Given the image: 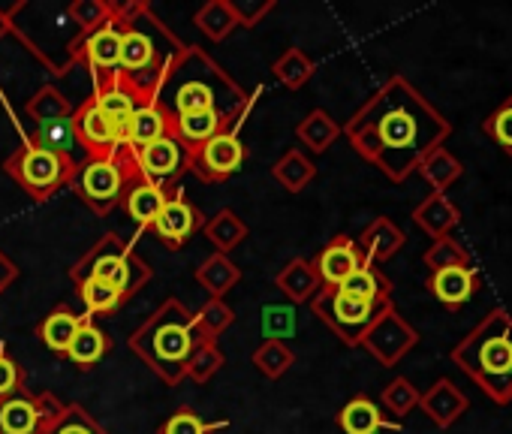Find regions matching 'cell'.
Returning a JSON list of instances; mask_svg holds the SVG:
<instances>
[{
	"label": "cell",
	"mask_w": 512,
	"mask_h": 434,
	"mask_svg": "<svg viewBox=\"0 0 512 434\" xmlns=\"http://www.w3.org/2000/svg\"><path fill=\"white\" fill-rule=\"evenodd\" d=\"M341 133L359 157L389 181L404 184L431 151L443 148L452 124L410 79L395 73L356 109Z\"/></svg>",
	"instance_id": "1"
},
{
	"label": "cell",
	"mask_w": 512,
	"mask_h": 434,
	"mask_svg": "<svg viewBox=\"0 0 512 434\" xmlns=\"http://www.w3.org/2000/svg\"><path fill=\"white\" fill-rule=\"evenodd\" d=\"M40 434H109L82 404H64Z\"/></svg>",
	"instance_id": "39"
},
{
	"label": "cell",
	"mask_w": 512,
	"mask_h": 434,
	"mask_svg": "<svg viewBox=\"0 0 512 434\" xmlns=\"http://www.w3.org/2000/svg\"><path fill=\"white\" fill-rule=\"evenodd\" d=\"M422 263H425L428 272H440V269H449V266H470V254H467V248L461 242L446 236V239H437L422 254Z\"/></svg>",
	"instance_id": "44"
},
{
	"label": "cell",
	"mask_w": 512,
	"mask_h": 434,
	"mask_svg": "<svg viewBox=\"0 0 512 434\" xmlns=\"http://www.w3.org/2000/svg\"><path fill=\"white\" fill-rule=\"evenodd\" d=\"M419 389L407 380V377H395L386 389H383V395H380V401H383V407L395 416V419H404L407 413H413L416 407H419Z\"/></svg>",
	"instance_id": "45"
},
{
	"label": "cell",
	"mask_w": 512,
	"mask_h": 434,
	"mask_svg": "<svg viewBox=\"0 0 512 434\" xmlns=\"http://www.w3.org/2000/svg\"><path fill=\"white\" fill-rule=\"evenodd\" d=\"M169 193L172 190H163V187L145 181L142 175H133L127 190H124V196H121V208L127 211V217L139 230H151Z\"/></svg>",
	"instance_id": "20"
},
{
	"label": "cell",
	"mask_w": 512,
	"mask_h": 434,
	"mask_svg": "<svg viewBox=\"0 0 512 434\" xmlns=\"http://www.w3.org/2000/svg\"><path fill=\"white\" fill-rule=\"evenodd\" d=\"M296 332V311L290 305H266L263 308V335L266 341H284Z\"/></svg>",
	"instance_id": "48"
},
{
	"label": "cell",
	"mask_w": 512,
	"mask_h": 434,
	"mask_svg": "<svg viewBox=\"0 0 512 434\" xmlns=\"http://www.w3.org/2000/svg\"><path fill=\"white\" fill-rule=\"evenodd\" d=\"M247 160V145L238 139V127L211 136L208 142L187 148V172L205 184H220L232 178Z\"/></svg>",
	"instance_id": "10"
},
{
	"label": "cell",
	"mask_w": 512,
	"mask_h": 434,
	"mask_svg": "<svg viewBox=\"0 0 512 434\" xmlns=\"http://www.w3.org/2000/svg\"><path fill=\"white\" fill-rule=\"evenodd\" d=\"M389 305V302H386ZM386 305H371V302H359L353 296H344L338 287H320V293L311 299L314 314L347 344V347H359L365 332L374 326V320L380 317V311Z\"/></svg>",
	"instance_id": "9"
},
{
	"label": "cell",
	"mask_w": 512,
	"mask_h": 434,
	"mask_svg": "<svg viewBox=\"0 0 512 434\" xmlns=\"http://www.w3.org/2000/svg\"><path fill=\"white\" fill-rule=\"evenodd\" d=\"M232 10H235V19H238V28H256L263 22V16H269L275 10L272 0H232Z\"/></svg>",
	"instance_id": "50"
},
{
	"label": "cell",
	"mask_w": 512,
	"mask_h": 434,
	"mask_svg": "<svg viewBox=\"0 0 512 434\" xmlns=\"http://www.w3.org/2000/svg\"><path fill=\"white\" fill-rule=\"evenodd\" d=\"M79 326H82V314H76L70 305H55V308L43 317V323L37 326V335H40V341H43L46 350L64 356L67 347L73 344Z\"/></svg>",
	"instance_id": "28"
},
{
	"label": "cell",
	"mask_w": 512,
	"mask_h": 434,
	"mask_svg": "<svg viewBox=\"0 0 512 434\" xmlns=\"http://www.w3.org/2000/svg\"><path fill=\"white\" fill-rule=\"evenodd\" d=\"M16 278H19V266L4 251H0V296H4V290H10V284Z\"/></svg>",
	"instance_id": "52"
},
{
	"label": "cell",
	"mask_w": 512,
	"mask_h": 434,
	"mask_svg": "<svg viewBox=\"0 0 512 434\" xmlns=\"http://www.w3.org/2000/svg\"><path fill=\"white\" fill-rule=\"evenodd\" d=\"M193 22H196V28H199L208 40H214V43L226 40V37L238 28L235 10H232V0H208V4H202V7L196 10Z\"/></svg>",
	"instance_id": "34"
},
{
	"label": "cell",
	"mask_w": 512,
	"mask_h": 434,
	"mask_svg": "<svg viewBox=\"0 0 512 434\" xmlns=\"http://www.w3.org/2000/svg\"><path fill=\"white\" fill-rule=\"evenodd\" d=\"M202 233L208 236V242L214 245L217 254H232L247 239V224L232 208H220L214 217H208L202 224Z\"/></svg>",
	"instance_id": "30"
},
{
	"label": "cell",
	"mask_w": 512,
	"mask_h": 434,
	"mask_svg": "<svg viewBox=\"0 0 512 434\" xmlns=\"http://www.w3.org/2000/svg\"><path fill=\"white\" fill-rule=\"evenodd\" d=\"M419 407L425 410V416L437 425V428H449L455 425L464 413H467V395L449 380V377H440L434 386H428L422 395H419Z\"/></svg>",
	"instance_id": "19"
},
{
	"label": "cell",
	"mask_w": 512,
	"mask_h": 434,
	"mask_svg": "<svg viewBox=\"0 0 512 434\" xmlns=\"http://www.w3.org/2000/svg\"><path fill=\"white\" fill-rule=\"evenodd\" d=\"M73 130L82 148V157H115L121 151L115 124L100 112V106L85 97L73 112Z\"/></svg>",
	"instance_id": "16"
},
{
	"label": "cell",
	"mask_w": 512,
	"mask_h": 434,
	"mask_svg": "<svg viewBox=\"0 0 512 434\" xmlns=\"http://www.w3.org/2000/svg\"><path fill=\"white\" fill-rule=\"evenodd\" d=\"M64 401L52 392L19 389L0 398V434H40L49 419L58 416Z\"/></svg>",
	"instance_id": "11"
},
{
	"label": "cell",
	"mask_w": 512,
	"mask_h": 434,
	"mask_svg": "<svg viewBox=\"0 0 512 434\" xmlns=\"http://www.w3.org/2000/svg\"><path fill=\"white\" fill-rule=\"evenodd\" d=\"M154 100L169 118L208 109L232 115L244 109L250 94H244V88L211 55L196 46H187L163 73Z\"/></svg>",
	"instance_id": "3"
},
{
	"label": "cell",
	"mask_w": 512,
	"mask_h": 434,
	"mask_svg": "<svg viewBox=\"0 0 512 434\" xmlns=\"http://www.w3.org/2000/svg\"><path fill=\"white\" fill-rule=\"evenodd\" d=\"M19 389H25V368L10 353V347L0 341V398H7Z\"/></svg>",
	"instance_id": "49"
},
{
	"label": "cell",
	"mask_w": 512,
	"mask_h": 434,
	"mask_svg": "<svg viewBox=\"0 0 512 434\" xmlns=\"http://www.w3.org/2000/svg\"><path fill=\"white\" fill-rule=\"evenodd\" d=\"M25 112L34 124H43V121H61V118H73L76 106L73 100L55 88V85H43L28 103H25Z\"/></svg>",
	"instance_id": "36"
},
{
	"label": "cell",
	"mask_w": 512,
	"mask_h": 434,
	"mask_svg": "<svg viewBox=\"0 0 512 434\" xmlns=\"http://www.w3.org/2000/svg\"><path fill=\"white\" fill-rule=\"evenodd\" d=\"M28 142L37 145V148L55 151V154H67V157H73V160H76V154L82 151V148H79V139H76V130H73V118L37 124ZM82 160H85V157H82Z\"/></svg>",
	"instance_id": "33"
},
{
	"label": "cell",
	"mask_w": 512,
	"mask_h": 434,
	"mask_svg": "<svg viewBox=\"0 0 512 434\" xmlns=\"http://www.w3.org/2000/svg\"><path fill=\"white\" fill-rule=\"evenodd\" d=\"M115 22L121 31V64L118 76L142 97L154 100L163 73L169 64L187 49L184 40H178L148 4H136V0H124L115 4Z\"/></svg>",
	"instance_id": "2"
},
{
	"label": "cell",
	"mask_w": 512,
	"mask_h": 434,
	"mask_svg": "<svg viewBox=\"0 0 512 434\" xmlns=\"http://www.w3.org/2000/svg\"><path fill=\"white\" fill-rule=\"evenodd\" d=\"M413 224L437 242L452 236V230L461 224V208L446 193H428L413 208Z\"/></svg>",
	"instance_id": "21"
},
{
	"label": "cell",
	"mask_w": 512,
	"mask_h": 434,
	"mask_svg": "<svg viewBox=\"0 0 512 434\" xmlns=\"http://www.w3.org/2000/svg\"><path fill=\"white\" fill-rule=\"evenodd\" d=\"M338 290L344 296H353V299L371 302V305L392 302V281L380 272V266H371V263H365L362 269H356Z\"/></svg>",
	"instance_id": "29"
},
{
	"label": "cell",
	"mask_w": 512,
	"mask_h": 434,
	"mask_svg": "<svg viewBox=\"0 0 512 434\" xmlns=\"http://www.w3.org/2000/svg\"><path fill=\"white\" fill-rule=\"evenodd\" d=\"M296 136H299V142H302L308 151L323 154V151H329V145L341 136V124H338L326 109H314V112L296 127Z\"/></svg>",
	"instance_id": "37"
},
{
	"label": "cell",
	"mask_w": 512,
	"mask_h": 434,
	"mask_svg": "<svg viewBox=\"0 0 512 434\" xmlns=\"http://www.w3.org/2000/svg\"><path fill=\"white\" fill-rule=\"evenodd\" d=\"M428 184H431V190L434 193H446L461 175H464V163L443 145V148H437V151H431L422 163H419V169H416Z\"/></svg>",
	"instance_id": "32"
},
{
	"label": "cell",
	"mask_w": 512,
	"mask_h": 434,
	"mask_svg": "<svg viewBox=\"0 0 512 434\" xmlns=\"http://www.w3.org/2000/svg\"><path fill=\"white\" fill-rule=\"evenodd\" d=\"M133 160H136L139 175L163 190H175L178 178L187 172V148L172 133L133 151Z\"/></svg>",
	"instance_id": "13"
},
{
	"label": "cell",
	"mask_w": 512,
	"mask_h": 434,
	"mask_svg": "<svg viewBox=\"0 0 512 434\" xmlns=\"http://www.w3.org/2000/svg\"><path fill=\"white\" fill-rule=\"evenodd\" d=\"M112 7H115L112 0H73V4H67V16L76 25V31L88 37L91 31H97L103 22L112 19Z\"/></svg>",
	"instance_id": "42"
},
{
	"label": "cell",
	"mask_w": 512,
	"mask_h": 434,
	"mask_svg": "<svg viewBox=\"0 0 512 434\" xmlns=\"http://www.w3.org/2000/svg\"><path fill=\"white\" fill-rule=\"evenodd\" d=\"M220 428H226V419L217 422H205L199 413H193L190 407H181L178 413H172L163 425L160 434H217Z\"/></svg>",
	"instance_id": "46"
},
{
	"label": "cell",
	"mask_w": 512,
	"mask_h": 434,
	"mask_svg": "<svg viewBox=\"0 0 512 434\" xmlns=\"http://www.w3.org/2000/svg\"><path fill=\"white\" fill-rule=\"evenodd\" d=\"M109 350H112V338H109V332L106 329H100L97 323H94V317L91 314H82V326H79V332H76V338H73V344L67 347V359H70V365L73 368H79V371H91L94 365H100L106 356H109Z\"/></svg>",
	"instance_id": "23"
},
{
	"label": "cell",
	"mask_w": 512,
	"mask_h": 434,
	"mask_svg": "<svg viewBox=\"0 0 512 434\" xmlns=\"http://www.w3.org/2000/svg\"><path fill=\"white\" fill-rule=\"evenodd\" d=\"M139 175L133 151L121 148L115 157H85L76 166V175L70 181V190L100 217L115 211L121 205V196L130 184V178Z\"/></svg>",
	"instance_id": "7"
},
{
	"label": "cell",
	"mask_w": 512,
	"mask_h": 434,
	"mask_svg": "<svg viewBox=\"0 0 512 434\" xmlns=\"http://www.w3.org/2000/svg\"><path fill=\"white\" fill-rule=\"evenodd\" d=\"M76 64L91 73L94 85L118 73V64H121V31H118V22H115V7H112V19L109 22H103L97 31H91L88 37L79 40Z\"/></svg>",
	"instance_id": "14"
},
{
	"label": "cell",
	"mask_w": 512,
	"mask_h": 434,
	"mask_svg": "<svg viewBox=\"0 0 512 434\" xmlns=\"http://www.w3.org/2000/svg\"><path fill=\"white\" fill-rule=\"evenodd\" d=\"M85 278H97V281L115 287L121 293V299L130 302L139 290H145V284H151L154 272L142 257H136L130 242H124L118 233H103L70 269L73 284H79Z\"/></svg>",
	"instance_id": "6"
},
{
	"label": "cell",
	"mask_w": 512,
	"mask_h": 434,
	"mask_svg": "<svg viewBox=\"0 0 512 434\" xmlns=\"http://www.w3.org/2000/svg\"><path fill=\"white\" fill-rule=\"evenodd\" d=\"M235 323V311L223 302V299H208L196 314H193V326H196V338L199 341H214Z\"/></svg>",
	"instance_id": "38"
},
{
	"label": "cell",
	"mask_w": 512,
	"mask_h": 434,
	"mask_svg": "<svg viewBox=\"0 0 512 434\" xmlns=\"http://www.w3.org/2000/svg\"><path fill=\"white\" fill-rule=\"evenodd\" d=\"M193 278H196V284L208 293V299H223L238 281H241V269L232 263V257L229 254H208L199 266H196V272H193Z\"/></svg>",
	"instance_id": "27"
},
{
	"label": "cell",
	"mask_w": 512,
	"mask_h": 434,
	"mask_svg": "<svg viewBox=\"0 0 512 434\" xmlns=\"http://www.w3.org/2000/svg\"><path fill=\"white\" fill-rule=\"evenodd\" d=\"M296 362V353L287 347V341H263L260 347L253 350V365L263 377L269 380H278L284 377Z\"/></svg>",
	"instance_id": "41"
},
{
	"label": "cell",
	"mask_w": 512,
	"mask_h": 434,
	"mask_svg": "<svg viewBox=\"0 0 512 434\" xmlns=\"http://www.w3.org/2000/svg\"><path fill=\"white\" fill-rule=\"evenodd\" d=\"M338 428L344 434H380V431H401L398 422H389L386 413L368 398V395H356L350 398L341 410H338Z\"/></svg>",
	"instance_id": "24"
},
{
	"label": "cell",
	"mask_w": 512,
	"mask_h": 434,
	"mask_svg": "<svg viewBox=\"0 0 512 434\" xmlns=\"http://www.w3.org/2000/svg\"><path fill=\"white\" fill-rule=\"evenodd\" d=\"M428 290L443 308L458 311L476 296L479 275H476L473 266H449V269H440V272L428 275Z\"/></svg>",
	"instance_id": "18"
},
{
	"label": "cell",
	"mask_w": 512,
	"mask_h": 434,
	"mask_svg": "<svg viewBox=\"0 0 512 434\" xmlns=\"http://www.w3.org/2000/svg\"><path fill=\"white\" fill-rule=\"evenodd\" d=\"M79 160L67 157V154H55L46 148H37L31 142L19 145L7 160H4V172L34 199V202H46L55 193H61L64 187H70L73 175H76Z\"/></svg>",
	"instance_id": "8"
},
{
	"label": "cell",
	"mask_w": 512,
	"mask_h": 434,
	"mask_svg": "<svg viewBox=\"0 0 512 434\" xmlns=\"http://www.w3.org/2000/svg\"><path fill=\"white\" fill-rule=\"evenodd\" d=\"M272 73H275V79H278L284 88L299 91V88H305V85L311 82V76L317 73V64H314L299 46H290V49H284V52L275 58Z\"/></svg>",
	"instance_id": "35"
},
{
	"label": "cell",
	"mask_w": 512,
	"mask_h": 434,
	"mask_svg": "<svg viewBox=\"0 0 512 434\" xmlns=\"http://www.w3.org/2000/svg\"><path fill=\"white\" fill-rule=\"evenodd\" d=\"M223 362H226V356L214 341H199L193 347L190 359H187V374L184 377H190L196 383H208L223 368Z\"/></svg>",
	"instance_id": "43"
},
{
	"label": "cell",
	"mask_w": 512,
	"mask_h": 434,
	"mask_svg": "<svg viewBox=\"0 0 512 434\" xmlns=\"http://www.w3.org/2000/svg\"><path fill=\"white\" fill-rule=\"evenodd\" d=\"M22 7H25V0H19L13 7H0V40L16 34V16L22 13Z\"/></svg>",
	"instance_id": "51"
},
{
	"label": "cell",
	"mask_w": 512,
	"mask_h": 434,
	"mask_svg": "<svg viewBox=\"0 0 512 434\" xmlns=\"http://www.w3.org/2000/svg\"><path fill=\"white\" fill-rule=\"evenodd\" d=\"M416 344H419V332L389 302L380 311V317L374 320V326L365 332V338H362L359 347H365L383 368H395Z\"/></svg>",
	"instance_id": "12"
},
{
	"label": "cell",
	"mask_w": 512,
	"mask_h": 434,
	"mask_svg": "<svg viewBox=\"0 0 512 434\" xmlns=\"http://www.w3.org/2000/svg\"><path fill=\"white\" fill-rule=\"evenodd\" d=\"M311 263H314L317 278H320L323 287H341L356 269L365 266V257H362L356 239H350V236H335Z\"/></svg>",
	"instance_id": "17"
},
{
	"label": "cell",
	"mask_w": 512,
	"mask_h": 434,
	"mask_svg": "<svg viewBox=\"0 0 512 434\" xmlns=\"http://www.w3.org/2000/svg\"><path fill=\"white\" fill-rule=\"evenodd\" d=\"M404 242H407L404 230L395 221H389V217H374V221L362 230V236L356 239L365 263H371V266L392 260L404 248Z\"/></svg>",
	"instance_id": "22"
},
{
	"label": "cell",
	"mask_w": 512,
	"mask_h": 434,
	"mask_svg": "<svg viewBox=\"0 0 512 434\" xmlns=\"http://www.w3.org/2000/svg\"><path fill=\"white\" fill-rule=\"evenodd\" d=\"M482 133H485L497 148H503V151L512 157V97H506V100L482 121Z\"/></svg>",
	"instance_id": "47"
},
{
	"label": "cell",
	"mask_w": 512,
	"mask_h": 434,
	"mask_svg": "<svg viewBox=\"0 0 512 434\" xmlns=\"http://www.w3.org/2000/svg\"><path fill=\"white\" fill-rule=\"evenodd\" d=\"M199 344L193 311L181 299H166L133 335L130 350L166 383L178 386L187 374V359Z\"/></svg>",
	"instance_id": "5"
},
{
	"label": "cell",
	"mask_w": 512,
	"mask_h": 434,
	"mask_svg": "<svg viewBox=\"0 0 512 434\" xmlns=\"http://www.w3.org/2000/svg\"><path fill=\"white\" fill-rule=\"evenodd\" d=\"M202 211L187 199V193L181 190V187H175L169 196H166V202H163V208H160V214H157V221H154V236L166 245V248H172V251H178V248H184L199 230H202Z\"/></svg>",
	"instance_id": "15"
},
{
	"label": "cell",
	"mask_w": 512,
	"mask_h": 434,
	"mask_svg": "<svg viewBox=\"0 0 512 434\" xmlns=\"http://www.w3.org/2000/svg\"><path fill=\"white\" fill-rule=\"evenodd\" d=\"M166 133H172V118L160 109L157 100L151 103H142L133 118H130V130H127V151H139L157 139H163Z\"/></svg>",
	"instance_id": "26"
},
{
	"label": "cell",
	"mask_w": 512,
	"mask_h": 434,
	"mask_svg": "<svg viewBox=\"0 0 512 434\" xmlns=\"http://www.w3.org/2000/svg\"><path fill=\"white\" fill-rule=\"evenodd\" d=\"M272 175L281 187H287L290 193H302L314 178H317V166L314 160L302 151V148H290L284 151V157L272 166Z\"/></svg>",
	"instance_id": "31"
},
{
	"label": "cell",
	"mask_w": 512,
	"mask_h": 434,
	"mask_svg": "<svg viewBox=\"0 0 512 434\" xmlns=\"http://www.w3.org/2000/svg\"><path fill=\"white\" fill-rule=\"evenodd\" d=\"M449 356L491 401H512V314L506 308L488 311Z\"/></svg>",
	"instance_id": "4"
},
{
	"label": "cell",
	"mask_w": 512,
	"mask_h": 434,
	"mask_svg": "<svg viewBox=\"0 0 512 434\" xmlns=\"http://www.w3.org/2000/svg\"><path fill=\"white\" fill-rule=\"evenodd\" d=\"M275 287L293 302V305H305L311 302L317 293H320V278H317V269L311 260L305 257H293L278 275H275Z\"/></svg>",
	"instance_id": "25"
},
{
	"label": "cell",
	"mask_w": 512,
	"mask_h": 434,
	"mask_svg": "<svg viewBox=\"0 0 512 434\" xmlns=\"http://www.w3.org/2000/svg\"><path fill=\"white\" fill-rule=\"evenodd\" d=\"M76 290H79V296H82V302H85V314H91V317H109V314H115V311L124 305L121 293H118L115 287L97 281V278L79 281Z\"/></svg>",
	"instance_id": "40"
}]
</instances>
